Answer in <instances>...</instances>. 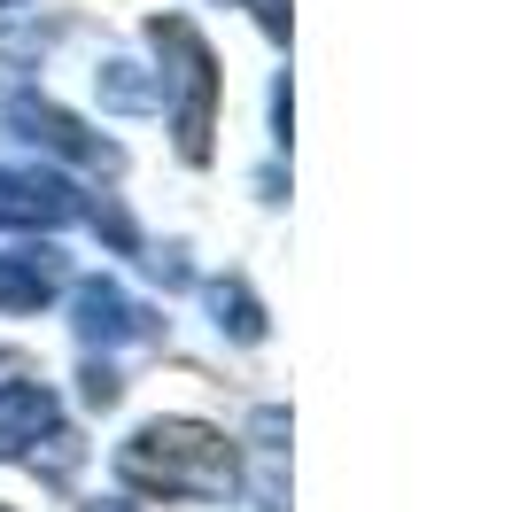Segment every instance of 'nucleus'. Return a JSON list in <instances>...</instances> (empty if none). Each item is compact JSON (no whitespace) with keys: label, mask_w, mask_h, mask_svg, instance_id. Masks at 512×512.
<instances>
[{"label":"nucleus","mask_w":512,"mask_h":512,"mask_svg":"<svg viewBox=\"0 0 512 512\" xmlns=\"http://www.w3.org/2000/svg\"><path fill=\"white\" fill-rule=\"evenodd\" d=\"M8 125H16V140H32V148H47V156H70L78 171H117V140H101V132H86L70 109H55V101L39 94H16L8 101Z\"/></svg>","instance_id":"obj_5"},{"label":"nucleus","mask_w":512,"mask_h":512,"mask_svg":"<svg viewBox=\"0 0 512 512\" xmlns=\"http://www.w3.org/2000/svg\"><path fill=\"white\" fill-rule=\"evenodd\" d=\"M63 435V404L47 381H0V466L8 458H32V443Z\"/></svg>","instance_id":"obj_7"},{"label":"nucleus","mask_w":512,"mask_h":512,"mask_svg":"<svg viewBox=\"0 0 512 512\" xmlns=\"http://www.w3.org/2000/svg\"><path fill=\"white\" fill-rule=\"evenodd\" d=\"M125 396V381H117V365L101 357V365H86V404H117Z\"/></svg>","instance_id":"obj_10"},{"label":"nucleus","mask_w":512,"mask_h":512,"mask_svg":"<svg viewBox=\"0 0 512 512\" xmlns=\"http://www.w3.org/2000/svg\"><path fill=\"white\" fill-rule=\"evenodd\" d=\"M63 288H70V256L55 249V241L0 249V311H8V319H39Z\"/></svg>","instance_id":"obj_6"},{"label":"nucleus","mask_w":512,"mask_h":512,"mask_svg":"<svg viewBox=\"0 0 512 512\" xmlns=\"http://www.w3.org/2000/svg\"><path fill=\"white\" fill-rule=\"evenodd\" d=\"M70 326H78V342L86 350H125V342H140V334H156V311L148 303H132L125 280H109V272H94V280H78L70 288Z\"/></svg>","instance_id":"obj_4"},{"label":"nucleus","mask_w":512,"mask_h":512,"mask_svg":"<svg viewBox=\"0 0 512 512\" xmlns=\"http://www.w3.org/2000/svg\"><path fill=\"white\" fill-rule=\"evenodd\" d=\"M0 512H16V505H0Z\"/></svg>","instance_id":"obj_15"},{"label":"nucleus","mask_w":512,"mask_h":512,"mask_svg":"<svg viewBox=\"0 0 512 512\" xmlns=\"http://www.w3.org/2000/svg\"><path fill=\"white\" fill-rule=\"evenodd\" d=\"M101 101L109 109H156V86L140 78V63H101Z\"/></svg>","instance_id":"obj_9"},{"label":"nucleus","mask_w":512,"mask_h":512,"mask_svg":"<svg viewBox=\"0 0 512 512\" xmlns=\"http://www.w3.org/2000/svg\"><path fill=\"white\" fill-rule=\"evenodd\" d=\"M210 311L233 342H264V303H256L249 280H210Z\"/></svg>","instance_id":"obj_8"},{"label":"nucleus","mask_w":512,"mask_h":512,"mask_svg":"<svg viewBox=\"0 0 512 512\" xmlns=\"http://www.w3.org/2000/svg\"><path fill=\"white\" fill-rule=\"evenodd\" d=\"M148 47L163 55L156 101L171 109L179 156L210 163V132H218V55H210V39L194 32L187 16H156V24H148Z\"/></svg>","instance_id":"obj_2"},{"label":"nucleus","mask_w":512,"mask_h":512,"mask_svg":"<svg viewBox=\"0 0 512 512\" xmlns=\"http://www.w3.org/2000/svg\"><path fill=\"white\" fill-rule=\"evenodd\" d=\"M0 8H24V0H0Z\"/></svg>","instance_id":"obj_14"},{"label":"nucleus","mask_w":512,"mask_h":512,"mask_svg":"<svg viewBox=\"0 0 512 512\" xmlns=\"http://www.w3.org/2000/svg\"><path fill=\"white\" fill-rule=\"evenodd\" d=\"M256 16H264V32L288 39V0H256Z\"/></svg>","instance_id":"obj_12"},{"label":"nucleus","mask_w":512,"mask_h":512,"mask_svg":"<svg viewBox=\"0 0 512 512\" xmlns=\"http://www.w3.org/2000/svg\"><path fill=\"white\" fill-rule=\"evenodd\" d=\"M86 218V194L55 163H0V233H63Z\"/></svg>","instance_id":"obj_3"},{"label":"nucleus","mask_w":512,"mask_h":512,"mask_svg":"<svg viewBox=\"0 0 512 512\" xmlns=\"http://www.w3.org/2000/svg\"><path fill=\"white\" fill-rule=\"evenodd\" d=\"M288 132H295V94H288V78L272 86V140L288 148Z\"/></svg>","instance_id":"obj_11"},{"label":"nucleus","mask_w":512,"mask_h":512,"mask_svg":"<svg viewBox=\"0 0 512 512\" xmlns=\"http://www.w3.org/2000/svg\"><path fill=\"white\" fill-rule=\"evenodd\" d=\"M117 481L132 497H187V505H225L241 489V450L210 419H140L117 443Z\"/></svg>","instance_id":"obj_1"},{"label":"nucleus","mask_w":512,"mask_h":512,"mask_svg":"<svg viewBox=\"0 0 512 512\" xmlns=\"http://www.w3.org/2000/svg\"><path fill=\"white\" fill-rule=\"evenodd\" d=\"M78 512H140L132 497H94V505H78Z\"/></svg>","instance_id":"obj_13"}]
</instances>
